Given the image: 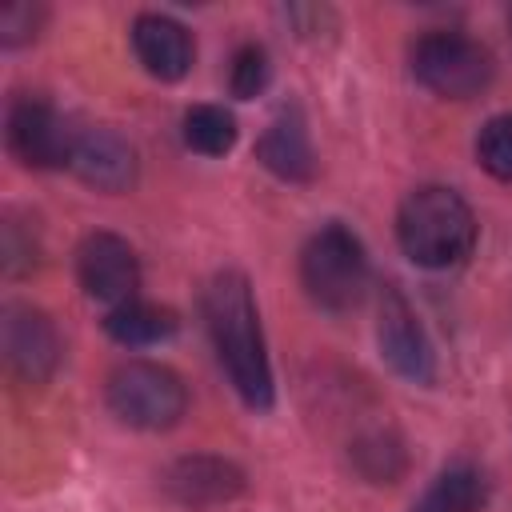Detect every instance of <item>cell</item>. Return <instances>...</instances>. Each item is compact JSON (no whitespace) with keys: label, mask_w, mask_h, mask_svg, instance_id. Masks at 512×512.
Segmentation results:
<instances>
[{"label":"cell","mask_w":512,"mask_h":512,"mask_svg":"<svg viewBox=\"0 0 512 512\" xmlns=\"http://www.w3.org/2000/svg\"><path fill=\"white\" fill-rule=\"evenodd\" d=\"M204 320H208L216 360H220L228 384L236 388V396L252 412H268L272 408V368H268V348H264L252 284L244 272L224 268L208 280Z\"/></svg>","instance_id":"1"},{"label":"cell","mask_w":512,"mask_h":512,"mask_svg":"<svg viewBox=\"0 0 512 512\" xmlns=\"http://www.w3.org/2000/svg\"><path fill=\"white\" fill-rule=\"evenodd\" d=\"M396 240L420 268H456L476 248V216L460 192L424 184L404 196L396 212Z\"/></svg>","instance_id":"2"},{"label":"cell","mask_w":512,"mask_h":512,"mask_svg":"<svg viewBox=\"0 0 512 512\" xmlns=\"http://www.w3.org/2000/svg\"><path fill=\"white\" fill-rule=\"evenodd\" d=\"M300 284L324 312L356 308L368 288V256L360 236L344 224H324L320 232H312L300 252Z\"/></svg>","instance_id":"3"},{"label":"cell","mask_w":512,"mask_h":512,"mask_svg":"<svg viewBox=\"0 0 512 512\" xmlns=\"http://www.w3.org/2000/svg\"><path fill=\"white\" fill-rule=\"evenodd\" d=\"M104 400L120 424L140 432H164L180 424L188 408L184 380L156 360H124L120 368H112L104 384Z\"/></svg>","instance_id":"4"},{"label":"cell","mask_w":512,"mask_h":512,"mask_svg":"<svg viewBox=\"0 0 512 512\" xmlns=\"http://www.w3.org/2000/svg\"><path fill=\"white\" fill-rule=\"evenodd\" d=\"M408 60H412V76L444 100L480 96L496 72L492 52L464 32H424L412 44Z\"/></svg>","instance_id":"5"},{"label":"cell","mask_w":512,"mask_h":512,"mask_svg":"<svg viewBox=\"0 0 512 512\" xmlns=\"http://www.w3.org/2000/svg\"><path fill=\"white\" fill-rule=\"evenodd\" d=\"M0 352H4L8 372L20 384L40 388V384H48L56 376L64 348H60V332L48 320V312L12 300L0 312Z\"/></svg>","instance_id":"6"},{"label":"cell","mask_w":512,"mask_h":512,"mask_svg":"<svg viewBox=\"0 0 512 512\" xmlns=\"http://www.w3.org/2000/svg\"><path fill=\"white\" fill-rule=\"evenodd\" d=\"M376 344H380V356L388 360V368L396 376H404L412 384H432V376H436L432 340H428L416 308L408 304V296L396 284H384V292H380Z\"/></svg>","instance_id":"7"},{"label":"cell","mask_w":512,"mask_h":512,"mask_svg":"<svg viewBox=\"0 0 512 512\" xmlns=\"http://www.w3.org/2000/svg\"><path fill=\"white\" fill-rule=\"evenodd\" d=\"M72 136L68 124L60 120V112L44 100V96H12L8 116H4V140L8 152L24 164V168H60L68 164L72 152Z\"/></svg>","instance_id":"8"},{"label":"cell","mask_w":512,"mask_h":512,"mask_svg":"<svg viewBox=\"0 0 512 512\" xmlns=\"http://www.w3.org/2000/svg\"><path fill=\"white\" fill-rule=\"evenodd\" d=\"M76 280L80 288L108 308L136 300L140 288V260L132 244L116 232H88L76 248Z\"/></svg>","instance_id":"9"},{"label":"cell","mask_w":512,"mask_h":512,"mask_svg":"<svg viewBox=\"0 0 512 512\" xmlns=\"http://www.w3.org/2000/svg\"><path fill=\"white\" fill-rule=\"evenodd\" d=\"M68 168L76 172V180H84L96 192H128L136 184V148L128 144V136H120L108 124H92L80 128L72 136V152H68Z\"/></svg>","instance_id":"10"},{"label":"cell","mask_w":512,"mask_h":512,"mask_svg":"<svg viewBox=\"0 0 512 512\" xmlns=\"http://www.w3.org/2000/svg\"><path fill=\"white\" fill-rule=\"evenodd\" d=\"M164 492L180 504V508H216L228 504L244 492V472L240 464H232L228 456H208V452H192L180 456L164 468L160 476Z\"/></svg>","instance_id":"11"},{"label":"cell","mask_w":512,"mask_h":512,"mask_svg":"<svg viewBox=\"0 0 512 512\" xmlns=\"http://www.w3.org/2000/svg\"><path fill=\"white\" fill-rule=\"evenodd\" d=\"M132 48H136V60L144 64V72L156 80H180L196 56L192 32L180 20L160 16V12H144L132 20Z\"/></svg>","instance_id":"12"},{"label":"cell","mask_w":512,"mask_h":512,"mask_svg":"<svg viewBox=\"0 0 512 512\" xmlns=\"http://www.w3.org/2000/svg\"><path fill=\"white\" fill-rule=\"evenodd\" d=\"M256 160L288 184H308L316 176V152H312L308 124H304L300 108H284L272 116V124L256 140Z\"/></svg>","instance_id":"13"},{"label":"cell","mask_w":512,"mask_h":512,"mask_svg":"<svg viewBox=\"0 0 512 512\" xmlns=\"http://www.w3.org/2000/svg\"><path fill=\"white\" fill-rule=\"evenodd\" d=\"M488 504V480L472 464L444 468L408 512H480Z\"/></svg>","instance_id":"14"},{"label":"cell","mask_w":512,"mask_h":512,"mask_svg":"<svg viewBox=\"0 0 512 512\" xmlns=\"http://www.w3.org/2000/svg\"><path fill=\"white\" fill-rule=\"evenodd\" d=\"M104 332L124 348H148V344H160L176 332V312L148 304V300H128L120 308H108Z\"/></svg>","instance_id":"15"},{"label":"cell","mask_w":512,"mask_h":512,"mask_svg":"<svg viewBox=\"0 0 512 512\" xmlns=\"http://www.w3.org/2000/svg\"><path fill=\"white\" fill-rule=\"evenodd\" d=\"M348 460L368 484H396L408 468L404 440L392 428H364L360 436H352Z\"/></svg>","instance_id":"16"},{"label":"cell","mask_w":512,"mask_h":512,"mask_svg":"<svg viewBox=\"0 0 512 512\" xmlns=\"http://www.w3.org/2000/svg\"><path fill=\"white\" fill-rule=\"evenodd\" d=\"M184 144L200 156H224L236 144V116L220 104H192L184 112Z\"/></svg>","instance_id":"17"},{"label":"cell","mask_w":512,"mask_h":512,"mask_svg":"<svg viewBox=\"0 0 512 512\" xmlns=\"http://www.w3.org/2000/svg\"><path fill=\"white\" fill-rule=\"evenodd\" d=\"M0 264H4V276L8 280H20V276H28L40 264L36 228L28 220H20L16 212H8L4 224H0Z\"/></svg>","instance_id":"18"},{"label":"cell","mask_w":512,"mask_h":512,"mask_svg":"<svg viewBox=\"0 0 512 512\" xmlns=\"http://www.w3.org/2000/svg\"><path fill=\"white\" fill-rule=\"evenodd\" d=\"M476 160L488 176L512 184V112L492 116L476 136Z\"/></svg>","instance_id":"19"},{"label":"cell","mask_w":512,"mask_h":512,"mask_svg":"<svg viewBox=\"0 0 512 512\" xmlns=\"http://www.w3.org/2000/svg\"><path fill=\"white\" fill-rule=\"evenodd\" d=\"M264 84H268V52H264L260 44L236 48L232 68H228V88H232V96H236V100H252V96L264 92Z\"/></svg>","instance_id":"20"},{"label":"cell","mask_w":512,"mask_h":512,"mask_svg":"<svg viewBox=\"0 0 512 512\" xmlns=\"http://www.w3.org/2000/svg\"><path fill=\"white\" fill-rule=\"evenodd\" d=\"M44 24V8L32 4V0H16L0 12V44L4 48H20V44H32L36 32Z\"/></svg>","instance_id":"21"},{"label":"cell","mask_w":512,"mask_h":512,"mask_svg":"<svg viewBox=\"0 0 512 512\" xmlns=\"http://www.w3.org/2000/svg\"><path fill=\"white\" fill-rule=\"evenodd\" d=\"M508 32H512V4H508Z\"/></svg>","instance_id":"22"}]
</instances>
